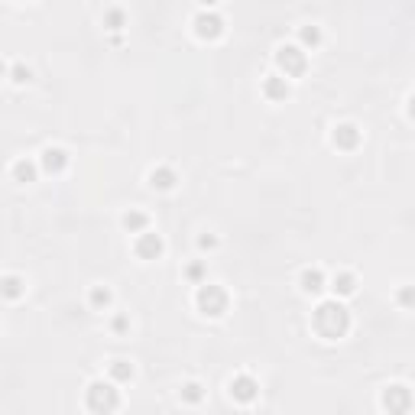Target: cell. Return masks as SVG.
Listing matches in <instances>:
<instances>
[{
	"label": "cell",
	"instance_id": "cell-15",
	"mask_svg": "<svg viewBox=\"0 0 415 415\" xmlns=\"http://www.w3.org/2000/svg\"><path fill=\"white\" fill-rule=\"evenodd\" d=\"M107 376H110L114 383H117V386H124V383H130V380L136 376V367L130 364V360H120V357H117V360H110Z\"/></svg>",
	"mask_w": 415,
	"mask_h": 415
},
{
	"label": "cell",
	"instance_id": "cell-7",
	"mask_svg": "<svg viewBox=\"0 0 415 415\" xmlns=\"http://www.w3.org/2000/svg\"><path fill=\"white\" fill-rule=\"evenodd\" d=\"M228 393H230V399H234V402H240V406H250V402L260 396V383H256V376H250V373H237V376H230Z\"/></svg>",
	"mask_w": 415,
	"mask_h": 415
},
{
	"label": "cell",
	"instance_id": "cell-28",
	"mask_svg": "<svg viewBox=\"0 0 415 415\" xmlns=\"http://www.w3.org/2000/svg\"><path fill=\"white\" fill-rule=\"evenodd\" d=\"M198 4H202V10H214L220 0H198Z\"/></svg>",
	"mask_w": 415,
	"mask_h": 415
},
{
	"label": "cell",
	"instance_id": "cell-2",
	"mask_svg": "<svg viewBox=\"0 0 415 415\" xmlns=\"http://www.w3.org/2000/svg\"><path fill=\"white\" fill-rule=\"evenodd\" d=\"M195 308L204 318H224L230 308V296L224 286H214V282H202L195 292Z\"/></svg>",
	"mask_w": 415,
	"mask_h": 415
},
{
	"label": "cell",
	"instance_id": "cell-25",
	"mask_svg": "<svg viewBox=\"0 0 415 415\" xmlns=\"http://www.w3.org/2000/svg\"><path fill=\"white\" fill-rule=\"evenodd\" d=\"M10 81H13V85H29V81H33V72H29L23 62H13V65H10Z\"/></svg>",
	"mask_w": 415,
	"mask_h": 415
},
{
	"label": "cell",
	"instance_id": "cell-17",
	"mask_svg": "<svg viewBox=\"0 0 415 415\" xmlns=\"http://www.w3.org/2000/svg\"><path fill=\"white\" fill-rule=\"evenodd\" d=\"M324 43V33H322V26H315V23H308V26H302V29H298V46H302V49H318V46Z\"/></svg>",
	"mask_w": 415,
	"mask_h": 415
},
{
	"label": "cell",
	"instance_id": "cell-26",
	"mask_svg": "<svg viewBox=\"0 0 415 415\" xmlns=\"http://www.w3.org/2000/svg\"><path fill=\"white\" fill-rule=\"evenodd\" d=\"M110 331H114V334H127V331H130V318H127V315H114Z\"/></svg>",
	"mask_w": 415,
	"mask_h": 415
},
{
	"label": "cell",
	"instance_id": "cell-13",
	"mask_svg": "<svg viewBox=\"0 0 415 415\" xmlns=\"http://www.w3.org/2000/svg\"><path fill=\"white\" fill-rule=\"evenodd\" d=\"M298 286H302L305 296H322L324 289H328V276H324L318 266H308V270H302V276H298Z\"/></svg>",
	"mask_w": 415,
	"mask_h": 415
},
{
	"label": "cell",
	"instance_id": "cell-1",
	"mask_svg": "<svg viewBox=\"0 0 415 415\" xmlns=\"http://www.w3.org/2000/svg\"><path fill=\"white\" fill-rule=\"evenodd\" d=\"M350 324H354V318H350L348 305H344L338 296L318 302V308L312 312V328H315V334H318V338H324V341L348 338Z\"/></svg>",
	"mask_w": 415,
	"mask_h": 415
},
{
	"label": "cell",
	"instance_id": "cell-10",
	"mask_svg": "<svg viewBox=\"0 0 415 415\" xmlns=\"http://www.w3.org/2000/svg\"><path fill=\"white\" fill-rule=\"evenodd\" d=\"M39 166H43L46 176H62L68 169V153L62 146H46L43 156H39Z\"/></svg>",
	"mask_w": 415,
	"mask_h": 415
},
{
	"label": "cell",
	"instance_id": "cell-9",
	"mask_svg": "<svg viewBox=\"0 0 415 415\" xmlns=\"http://www.w3.org/2000/svg\"><path fill=\"white\" fill-rule=\"evenodd\" d=\"M133 253L146 263L159 260V256L166 253V240H162L159 234H153V230H143V234H136V240H133Z\"/></svg>",
	"mask_w": 415,
	"mask_h": 415
},
{
	"label": "cell",
	"instance_id": "cell-16",
	"mask_svg": "<svg viewBox=\"0 0 415 415\" xmlns=\"http://www.w3.org/2000/svg\"><path fill=\"white\" fill-rule=\"evenodd\" d=\"M120 224H124V230H127V234H143V230H150V214L130 208V211L120 218Z\"/></svg>",
	"mask_w": 415,
	"mask_h": 415
},
{
	"label": "cell",
	"instance_id": "cell-6",
	"mask_svg": "<svg viewBox=\"0 0 415 415\" xmlns=\"http://www.w3.org/2000/svg\"><path fill=\"white\" fill-rule=\"evenodd\" d=\"M412 406H415V396H412V390H409L406 383H390V386L383 390V409H386V412L402 415V412H409Z\"/></svg>",
	"mask_w": 415,
	"mask_h": 415
},
{
	"label": "cell",
	"instance_id": "cell-24",
	"mask_svg": "<svg viewBox=\"0 0 415 415\" xmlns=\"http://www.w3.org/2000/svg\"><path fill=\"white\" fill-rule=\"evenodd\" d=\"M185 279H188V282H195V286L208 282V270H204V263H202V260L188 263V266H185Z\"/></svg>",
	"mask_w": 415,
	"mask_h": 415
},
{
	"label": "cell",
	"instance_id": "cell-27",
	"mask_svg": "<svg viewBox=\"0 0 415 415\" xmlns=\"http://www.w3.org/2000/svg\"><path fill=\"white\" fill-rule=\"evenodd\" d=\"M218 244H220V240L214 237V234H202V237H198V250H208V253L218 250Z\"/></svg>",
	"mask_w": 415,
	"mask_h": 415
},
{
	"label": "cell",
	"instance_id": "cell-18",
	"mask_svg": "<svg viewBox=\"0 0 415 415\" xmlns=\"http://www.w3.org/2000/svg\"><path fill=\"white\" fill-rule=\"evenodd\" d=\"M39 169H43V166H36V162H29V159H17V162H13V182L29 185V182H36Z\"/></svg>",
	"mask_w": 415,
	"mask_h": 415
},
{
	"label": "cell",
	"instance_id": "cell-30",
	"mask_svg": "<svg viewBox=\"0 0 415 415\" xmlns=\"http://www.w3.org/2000/svg\"><path fill=\"white\" fill-rule=\"evenodd\" d=\"M23 4H26V0H23Z\"/></svg>",
	"mask_w": 415,
	"mask_h": 415
},
{
	"label": "cell",
	"instance_id": "cell-23",
	"mask_svg": "<svg viewBox=\"0 0 415 415\" xmlns=\"http://www.w3.org/2000/svg\"><path fill=\"white\" fill-rule=\"evenodd\" d=\"M396 305L406 308V312H415V286H399L396 289Z\"/></svg>",
	"mask_w": 415,
	"mask_h": 415
},
{
	"label": "cell",
	"instance_id": "cell-12",
	"mask_svg": "<svg viewBox=\"0 0 415 415\" xmlns=\"http://www.w3.org/2000/svg\"><path fill=\"white\" fill-rule=\"evenodd\" d=\"M146 182H150V188H156V192H172V188L178 185V172L172 169V166H153L150 176H146Z\"/></svg>",
	"mask_w": 415,
	"mask_h": 415
},
{
	"label": "cell",
	"instance_id": "cell-19",
	"mask_svg": "<svg viewBox=\"0 0 415 415\" xmlns=\"http://www.w3.org/2000/svg\"><path fill=\"white\" fill-rule=\"evenodd\" d=\"M110 302H114V292H110L107 286H91V292H88V305H91L94 312H107Z\"/></svg>",
	"mask_w": 415,
	"mask_h": 415
},
{
	"label": "cell",
	"instance_id": "cell-21",
	"mask_svg": "<svg viewBox=\"0 0 415 415\" xmlns=\"http://www.w3.org/2000/svg\"><path fill=\"white\" fill-rule=\"evenodd\" d=\"M127 26V13L120 7H110V10H104V29H110V33H120Z\"/></svg>",
	"mask_w": 415,
	"mask_h": 415
},
{
	"label": "cell",
	"instance_id": "cell-5",
	"mask_svg": "<svg viewBox=\"0 0 415 415\" xmlns=\"http://www.w3.org/2000/svg\"><path fill=\"white\" fill-rule=\"evenodd\" d=\"M192 33L202 39V43H218L220 36L228 33V23L218 10H198L195 20H192Z\"/></svg>",
	"mask_w": 415,
	"mask_h": 415
},
{
	"label": "cell",
	"instance_id": "cell-14",
	"mask_svg": "<svg viewBox=\"0 0 415 415\" xmlns=\"http://www.w3.org/2000/svg\"><path fill=\"white\" fill-rule=\"evenodd\" d=\"M331 289H334V296L338 298H350L357 292V276L348 270H341L334 272V279H331Z\"/></svg>",
	"mask_w": 415,
	"mask_h": 415
},
{
	"label": "cell",
	"instance_id": "cell-11",
	"mask_svg": "<svg viewBox=\"0 0 415 415\" xmlns=\"http://www.w3.org/2000/svg\"><path fill=\"white\" fill-rule=\"evenodd\" d=\"M263 98L266 101H272V104H279V101H286L289 94H292V88H289V78L286 75H266L263 78Z\"/></svg>",
	"mask_w": 415,
	"mask_h": 415
},
{
	"label": "cell",
	"instance_id": "cell-3",
	"mask_svg": "<svg viewBox=\"0 0 415 415\" xmlns=\"http://www.w3.org/2000/svg\"><path fill=\"white\" fill-rule=\"evenodd\" d=\"M85 406L91 409V412H117L120 409V390L114 380H94L88 383L85 390Z\"/></svg>",
	"mask_w": 415,
	"mask_h": 415
},
{
	"label": "cell",
	"instance_id": "cell-4",
	"mask_svg": "<svg viewBox=\"0 0 415 415\" xmlns=\"http://www.w3.org/2000/svg\"><path fill=\"white\" fill-rule=\"evenodd\" d=\"M276 68L286 78H302L308 72V52L302 46H279L276 49Z\"/></svg>",
	"mask_w": 415,
	"mask_h": 415
},
{
	"label": "cell",
	"instance_id": "cell-22",
	"mask_svg": "<svg viewBox=\"0 0 415 415\" xmlns=\"http://www.w3.org/2000/svg\"><path fill=\"white\" fill-rule=\"evenodd\" d=\"M178 396H182V402H188V406H198V402L204 399V386L192 380V383H185V386L178 390Z\"/></svg>",
	"mask_w": 415,
	"mask_h": 415
},
{
	"label": "cell",
	"instance_id": "cell-8",
	"mask_svg": "<svg viewBox=\"0 0 415 415\" xmlns=\"http://www.w3.org/2000/svg\"><path fill=\"white\" fill-rule=\"evenodd\" d=\"M364 143V130L357 127V124H338V127L331 130V146L341 150V153H354L357 146Z\"/></svg>",
	"mask_w": 415,
	"mask_h": 415
},
{
	"label": "cell",
	"instance_id": "cell-29",
	"mask_svg": "<svg viewBox=\"0 0 415 415\" xmlns=\"http://www.w3.org/2000/svg\"><path fill=\"white\" fill-rule=\"evenodd\" d=\"M406 110H409V117H412V120H415V94H412V98H409V104H406Z\"/></svg>",
	"mask_w": 415,
	"mask_h": 415
},
{
	"label": "cell",
	"instance_id": "cell-20",
	"mask_svg": "<svg viewBox=\"0 0 415 415\" xmlns=\"http://www.w3.org/2000/svg\"><path fill=\"white\" fill-rule=\"evenodd\" d=\"M23 292H26V282L20 279V276H13V272L4 276V298H7V302H17Z\"/></svg>",
	"mask_w": 415,
	"mask_h": 415
}]
</instances>
